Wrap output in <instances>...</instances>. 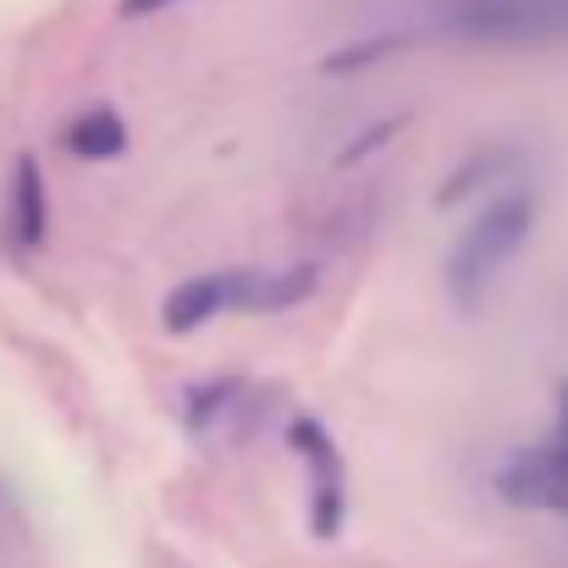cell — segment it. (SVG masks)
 <instances>
[{"mask_svg":"<svg viewBox=\"0 0 568 568\" xmlns=\"http://www.w3.org/2000/svg\"><path fill=\"white\" fill-rule=\"evenodd\" d=\"M414 39L408 33H381V39H359V44H348V50H337V55H326L321 61V72H365V67H376L386 55H403Z\"/></svg>","mask_w":568,"mask_h":568,"instance_id":"10","label":"cell"},{"mask_svg":"<svg viewBox=\"0 0 568 568\" xmlns=\"http://www.w3.org/2000/svg\"><path fill=\"white\" fill-rule=\"evenodd\" d=\"M321 271L315 265H282V271H248L243 287V315H282L304 298H315Z\"/></svg>","mask_w":568,"mask_h":568,"instance_id":"5","label":"cell"},{"mask_svg":"<svg viewBox=\"0 0 568 568\" xmlns=\"http://www.w3.org/2000/svg\"><path fill=\"white\" fill-rule=\"evenodd\" d=\"M514 161H519V150L514 144H480L469 161H458L453 172H447V183L436 189V204L442 210H453V204H464L469 193L491 189V183H514L508 172H514Z\"/></svg>","mask_w":568,"mask_h":568,"instance_id":"7","label":"cell"},{"mask_svg":"<svg viewBox=\"0 0 568 568\" xmlns=\"http://www.w3.org/2000/svg\"><path fill=\"white\" fill-rule=\"evenodd\" d=\"M403 122H408V116H386V122H376V128H365V133H359V144H354V150H343L337 161H343V166L365 161V155H371V150H381V144H386V139H392V133L403 128Z\"/></svg>","mask_w":568,"mask_h":568,"instance_id":"11","label":"cell"},{"mask_svg":"<svg viewBox=\"0 0 568 568\" xmlns=\"http://www.w3.org/2000/svg\"><path fill=\"white\" fill-rule=\"evenodd\" d=\"M44 232H50V193H44V172H39V161H33V155H22V161H17V172H11V237H17V248H39V243H44Z\"/></svg>","mask_w":568,"mask_h":568,"instance_id":"6","label":"cell"},{"mask_svg":"<svg viewBox=\"0 0 568 568\" xmlns=\"http://www.w3.org/2000/svg\"><path fill=\"white\" fill-rule=\"evenodd\" d=\"M287 442H293V453H298L304 469H310V530H315L321 541H332V536L343 530V519H348V480H343L337 442H332L326 425L310 419V414L293 419Z\"/></svg>","mask_w":568,"mask_h":568,"instance_id":"2","label":"cell"},{"mask_svg":"<svg viewBox=\"0 0 568 568\" xmlns=\"http://www.w3.org/2000/svg\"><path fill=\"white\" fill-rule=\"evenodd\" d=\"M552 442H558V447L568 453V403H564V419H558V436H552Z\"/></svg>","mask_w":568,"mask_h":568,"instance_id":"13","label":"cell"},{"mask_svg":"<svg viewBox=\"0 0 568 568\" xmlns=\"http://www.w3.org/2000/svg\"><path fill=\"white\" fill-rule=\"evenodd\" d=\"M536 215H541V199L536 189H503L469 226H464V237L453 243V254H447V298L464 310V315H475L480 304H486V293L497 287V276L514 265V254L530 243V232H536Z\"/></svg>","mask_w":568,"mask_h":568,"instance_id":"1","label":"cell"},{"mask_svg":"<svg viewBox=\"0 0 568 568\" xmlns=\"http://www.w3.org/2000/svg\"><path fill=\"white\" fill-rule=\"evenodd\" d=\"M61 150L78 155V161H116V155L128 150V122H122L111 105L78 111V116L61 128Z\"/></svg>","mask_w":568,"mask_h":568,"instance_id":"8","label":"cell"},{"mask_svg":"<svg viewBox=\"0 0 568 568\" xmlns=\"http://www.w3.org/2000/svg\"><path fill=\"white\" fill-rule=\"evenodd\" d=\"M497 497L530 514H568V453L558 442L514 453L497 469Z\"/></svg>","mask_w":568,"mask_h":568,"instance_id":"3","label":"cell"},{"mask_svg":"<svg viewBox=\"0 0 568 568\" xmlns=\"http://www.w3.org/2000/svg\"><path fill=\"white\" fill-rule=\"evenodd\" d=\"M161 6H178V0H128L122 11H128V17H150V11H161Z\"/></svg>","mask_w":568,"mask_h":568,"instance_id":"12","label":"cell"},{"mask_svg":"<svg viewBox=\"0 0 568 568\" xmlns=\"http://www.w3.org/2000/svg\"><path fill=\"white\" fill-rule=\"evenodd\" d=\"M243 287H248V271H204V276H189L166 293L161 304V326L189 337L199 326H210L215 315H232L243 310Z\"/></svg>","mask_w":568,"mask_h":568,"instance_id":"4","label":"cell"},{"mask_svg":"<svg viewBox=\"0 0 568 568\" xmlns=\"http://www.w3.org/2000/svg\"><path fill=\"white\" fill-rule=\"evenodd\" d=\"M248 403V386L237 376H215L204 381V386H193L189 392V430L193 436H210L221 419H232L237 408Z\"/></svg>","mask_w":568,"mask_h":568,"instance_id":"9","label":"cell"}]
</instances>
